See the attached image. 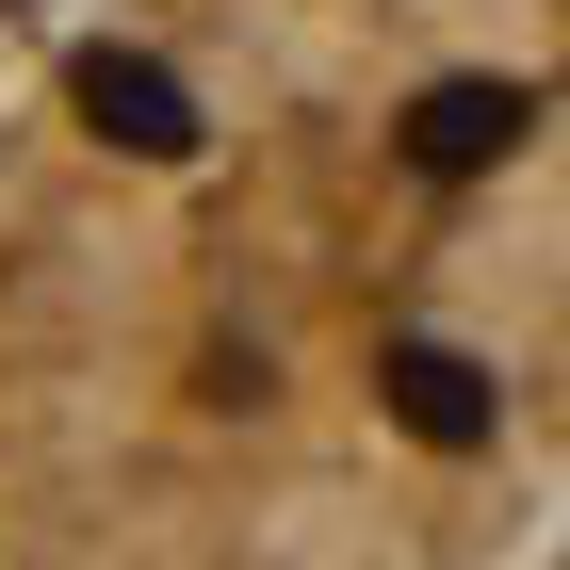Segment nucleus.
Wrapping results in <instances>:
<instances>
[{"mask_svg": "<svg viewBox=\"0 0 570 570\" xmlns=\"http://www.w3.org/2000/svg\"><path fill=\"white\" fill-rule=\"evenodd\" d=\"M538 538H570V0H49L0 66V570Z\"/></svg>", "mask_w": 570, "mask_h": 570, "instance_id": "obj_1", "label": "nucleus"}, {"mask_svg": "<svg viewBox=\"0 0 570 570\" xmlns=\"http://www.w3.org/2000/svg\"><path fill=\"white\" fill-rule=\"evenodd\" d=\"M522 570H570V538H538V554H522Z\"/></svg>", "mask_w": 570, "mask_h": 570, "instance_id": "obj_3", "label": "nucleus"}, {"mask_svg": "<svg viewBox=\"0 0 570 570\" xmlns=\"http://www.w3.org/2000/svg\"><path fill=\"white\" fill-rule=\"evenodd\" d=\"M49 33V0H0V66H17V49H33Z\"/></svg>", "mask_w": 570, "mask_h": 570, "instance_id": "obj_2", "label": "nucleus"}]
</instances>
